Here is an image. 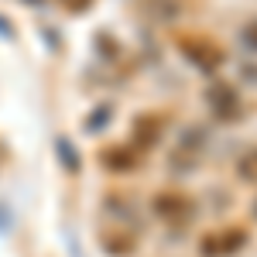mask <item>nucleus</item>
Listing matches in <instances>:
<instances>
[{
    "label": "nucleus",
    "instance_id": "obj_1",
    "mask_svg": "<svg viewBox=\"0 0 257 257\" xmlns=\"http://www.w3.org/2000/svg\"><path fill=\"white\" fill-rule=\"evenodd\" d=\"M243 243H247L243 230H219V233L202 237L199 250H202V257H233L237 250H243Z\"/></svg>",
    "mask_w": 257,
    "mask_h": 257
},
{
    "label": "nucleus",
    "instance_id": "obj_2",
    "mask_svg": "<svg viewBox=\"0 0 257 257\" xmlns=\"http://www.w3.org/2000/svg\"><path fill=\"white\" fill-rule=\"evenodd\" d=\"M182 55L192 62V65H199V69H206V72H213L219 62H223V52H219L213 41H206V38H185L182 41Z\"/></svg>",
    "mask_w": 257,
    "mask_h": 257
},
{
    "label": "nucleus",
    "instance_id": "obj_3",
    "mask_svg": "<svg viewBox=\"0 0 257 257\" xmlns=\"http://www.w3.org/2000/svg\"><path fill=\"white\" fill-rule=\"evenodd\" d=\"M99 161H103L110 172H131V168L138 165V158H134V151H131V148H117V151L110 148V151H103V155H99Z\"/></svg>",
    "mask_w": 257,
    "mask_h": 257
},
{
    "label": "nucleus",
    "instance_id": "obj_4",
    "mask_svg": "<svg viewBox=\"0 0 257 257\" xmlns=\"http://www.w3.org/2000/svg\"><path fill=\"white\" fill-rule=\"evenodd\" d=\"M99 243H103L106 254H113V257H131V254H134V247H138L131 233H117V237H113V233H103Z\"/></svg>",
    "mask_w": 257,
    "mask_h": 257
},
{
    "label": "nucleus",
    "instance_id": "obj_5",
    "mask_svg": "<svg viewBox=\"0 0 257 257\" xmlns=\"http://www.w3.org/2000/svg\"><path fill=\"white\" fill-rule=\"evenodd\" d=\"M155 209H158L165 219H185L189 216V202H185L182 196H158Z\"/></svg>",
    "mask_w": 257,
    "mask_h": 257
},
{
    "label": "nucleus",
    "instance_id": "obj_6",
    "mask_svg": "<svg viewBox=\"0 0 257 257\" xmlns=\"http://www.w3.org/2000/svg\"><path fill=\"white\" fill-rule=\"evenodd\" d=\"M209 103L216 106L219 113H223V110H233V106H237V93L226 89V86H213V89H209Z\"/></svg>",
    "mask_w": 257,
    "mask_h": 257
},
{
    "label": "nucleus",
    "instance_id": "obj_7",
    "mask_svg": "<svg viewBox=\"0 0 257 257\" xmlns=\"http://www.w3.org/2000/svg\"><path fill=\"white\" fill-rule=\"evenodd\" d=\"M59 158L65 161V168H69V172H79V155L72 151V144H69V141H59Z\"/></svg>",
    "mask_w": 257,
    "mask_h": 257
},
{
    "label": "nucleus",
    "instance_id": "obj_8",
    "mask_svg": "<svg viewBox=\"0 0 257 257\" xmlns=\"http://www.w3.org/2000/svg\"><path fill=\"white\" fill-rule=\"evenodd\" d=\"M240 175H243V178H257V151L240 161Z\"/></svg>",
    "mask_w": 257,
    "mask_h": 257
},
{
    "label": "nucleus",
    "instance_id": "obj_9",
    "mask_svg": "<svg viewBox=\"0 0 257 257\" xmlns=\"http://www.w3.org/2000/svg\"><path fill=\"white\" fill-rule=\"evenodd\" d=\"M106 113H110V106H99L96 113H93V120H86V131H99V127H103V123H106Z\"/></svg>",
    "mask_w": 257,
    "mask_h": 257
},
{
    "label": "nucleus",
    "instance_id": "obj_10",
    "mask_svg": "<svg viewBox=\"0 0 257 257\" xmlns=\"http://www.w3.org/2000/svg\"><path fill=\"white\" fill-rule=\"evenodd\" d=\"M243 41H247L250 48H257V24H250V28L243 31Z\"/></svg>",
    "mask_w": 257,
    "mask_h": 257
},
{
    "label": "nucleus",
    "instance_id": "obj_11",
    "mask_svg": "<svg viewBox=\"0 0 257 257\" xmlns=\"http://www.w3.org/2000/svg\"><path fill=\"white\" fill-rule=\"evenodd\" d=\"M65 4H69V7H72V11H82V7H86V4H89V0H65Z\"/></svg>",
    "mask_w": 257,
    "mask_h": 257
}]
</instances>
